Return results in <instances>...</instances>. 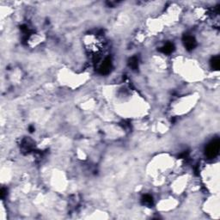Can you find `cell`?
<instances>
[{
	"label": "cell",
	"instance_id": "5",
	"mask_svg": "<svg viewBox=\"0 0 220 220\" xmlns=\"http://www.w3.org/2000/svg\"><path fill=\"white\" fill-rule=\"evenodd\" d=\"M144 203H146V204H151L152 202V198H151L150 195H146V196L144 198Z\"/></svg>",
	"mask_w": 220,
	"mask_h": 220
},
{
	"label": "cell",
	"instance_id": "1",
	"mask_svg": "<svg viewBox=\"0 0 220 220\" xmlns=\"http://www.w3.org/2000/svg\"><path fill=\"white\" fill-rule=\"evenodd\" d=\"M218 150H219V142L218 141L213 142V143L211 144L208 146V148H207V150H206L207 156L210 157H215L216 155L218 154Z\"/></svg>",
	"mask_w": 220,
	"mask_h": 220
},
{
	"label": "cell",
	"instance_id": "2",
	"mask_svg": "<svg viewBox=\"0 0 220 220\" xmlns=\"http://www.w3.org/2000/svg\"><path fill=\"white\" fill-rule=\"evenodd\" d=\"M195 45H196V42H195V40L193 38L192 36H187L185 40V46L187 49H193Z\"/></svg>",
	"mask_w": 220,
	"mask_h": 220
},
{
	"label": "cell",
	"instance_id": "4",
	"mask_svg": "<svg viewBox=\"0 0 220 220\" xmlns=\"http://www.w3.org/2000/svg\"><path fill=\"white\" fill-rule=\"evenodd\" d=\"M212 67L214 68V69H218L219 68V58H218V57H216L215 58H213Z\"/></svg>",
	"mask_w": 220,
	"mask_h": 220
},
{
	"label": "cell",
	"instance_id": "3",
	"mask_svg": "<svg viewBox=\"0 0 220 220\" xmlns=\"http://www.w3.org/2000/svg\"><path fill=\"white\" fill-rule=\"evenodd\" d=\"M173 48H174L173 45L170 44V43H168V44H166L163 47V52L164 53H170L173 51Z\"/></svg>",
	"mask_w": 220,
	"mask_h": 220
}]
</instances>
